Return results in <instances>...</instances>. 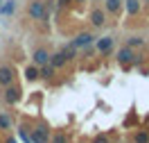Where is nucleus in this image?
<instances>
[{"mask_svg":"<svg viewBox=\"0 0 149 143\" xmlns=\"http://www.w3.org/2000/svg\"><path fill=\"white\" fill-rule=\"evenodd\" d=\"M27 18L34 23H47V11H45V0H29L27 2Z\"/></svg>","mask_w":149,"mask_h":143,"instance_id":"obj_1","label":"nucleus"},{"mask_svg":"<svg viewBox=\"0 0 149 143\" xmlns=\"http://www.w3.org/2000/svg\"><path fill=\"white\" fill-rule=\"evenodd\" d=\"M115 41H118V39L113 37V34H104V37L95 39L93 48H95V52H97L100 57H111L113 50H115Z\"/></svg>","mask_w":149,"mask_h":143,"instance_id":"obj_2","label":"nucleus"},{"mask_svg":"<svg viewBox=\"0 0 149 143\" xmlns=\"http://www.w3.org/2000/svg\"><path fill=\"white\" fill-rule=\"evenodd\" d=\"M29 132H32V143H50V139H52V132H54V130H52L47 123L38 120V123L34 125Z\"/></svg>","mask_w":149,"mask_h":143,"instance_id":"obj_3","label":"nucleus"},{"mask_svg":"<svg viewBox=\"0 0 149 143\" xmlns=\"http://www.w3.org/2000/svg\"><path fill=\"white\" fill-rule=\"evenodd\" d=\"M0 98H2V102L7 107H16L23 100V89H20L18 84H9L2 89V93H0Z\"/></svg>","mask_w":149,"mask_h":143,"instance_id":"obj_4","label":"nucleus"},{"mask_svg":"<svg viewBox=\"0 0 149 143\" xmlns=\"http://www.w3.org/2000/svg\"><path fill=\"white\" fill-rule=\"evenodd\" d=\"M95 32H91V30H86V32H77L72 37V41H70V46L79 52V50H84V48H88V46H93L95 43Z\"/></svg>","mask_w":149,"mask_h":143,"instance_id":"obj_5","label":"nucleus"},{"mask_svg":"<svg viewBox=\"0 0 149 143\" xmlns=\"http://www.w3.org/2000/svg\"><path fill=\"white\" fill-rule=\"evenodd\" d=\"M133 59H136V50L133 48H127L122 46L118 52H115V61L120 64L124 70H129V68H133Z\"/></svg>","mask_w":149,"mask_h":143,"instance_id":"obj_6","label":"nucleus"},{"mask_svg":"<svg viewBox=\"0 0 149 143\" xmlns=\"http://www.w3.org/2000/svg\"><path fill=\"white\" fill-rule=\"evenodd\" d=\"M106 11H104V7H93L91 9V14H88V23L93 25L95 30H102L104 25H106Z\"/></svg>","mask_w":149,"mask_h":143,"instance_id":"obj_7","label":"nucleus"},{"mask_svg":"<svg viewBox=\"0 0 149 143\" xmlns=\"http://www.w3.org/2000/svg\"><path fill=\"white\" fill-rule=\"evenodd\" d=\"M0 84H2V89L9 84H16V70L9 64H0Z\"/></svg>","mask_w":149,"mask_h":143,"instance_id":"obj_8","label":"nucleus"},{"mask_svg":"<svg viewBox=\"0 0 149 143\" xmlns=\"http://www.w3.org/2000/svg\"><path fill=\"white\" fill-rule=\"evenodd\" d=\"M32 64H36V66L50 64V50H47L45 46H38V48H34V52H32Z\"/></svg>","mask_w":149,"mask_h":143,"instance_id":"obj_9","label":"nucleus"},{"mask_svg":"<svg viewBox=\"0 0 149 143\" xmlns=\"http://www.w3.org/2000/svg\"><path fill=\"white\" fill-rule=\"evenodd\" d=\"M104 5V11L109 14V16H118L122 9H124V0H102Z\"/></svg>","mask_w":149,"mask_h":143,"instance_id":"obj_10","label":"nucleus"},{"mask_svg":"<svg viewBox=\"0 0 149 143\" xmlns=\"http://www.w3.org/2000/svg\"><path fill=\"white\" fill-rule=\"evenodd\" d=\"M18 9V0H2L0 2V16H5V18H11L14 14Z\"/></svg>","mask_w":149,"mask_h":143,"instance_id":"obj_11","label":"nucleus"},{"mask_svg":"<svg viewBox=\"0 0 149 143\" xmlns=\"http://www.w3.org/2000/svg\"><path fill=\"white\" fill-rule=\"evenodd\" d=\"M124 11L129 14V18H136L142 11V0H124Z\"/></svg>","mask_w":149,"mask_h":143,"instance_id":"obj_12","label":"nucleus"},{"mask_svg":"<svg viewBox=\"0 0 149 143\" xmlns=\"http://www.w3.org/2000/svg\"><path fill=\"white\" fill-rule=\"evenodd\" d=\"M56 73H59V70H56L52 64H43V66H38V75H41L43 82H52V80L56 77Z\"/></svg>","mask_w":149,"mask_h":143,"instance_id":"obj_13","label":"nucleus"},{"mask_svg":"<svg viewBox=\"0 0 149 143\" xmlns=\"http://www.w3.org/2000/svg\"><path fill=\"white\" fill-rule=\"evenodd\" d=\"M9 130H14V116H11V111H0V132H9Z\"/></svg>","mask_w":149,"mask_h":143,"instance_id":"obj_14","label":"nucleus"},{"mask_svg":"<svg viewBox=\"0 0 149 143\" xmlns=\"http://www.w3.org/2000/svg\"><path fill=\"white\" fill-rule=\"evenodd\" d=\"M145 37H140V34H129V37L124 39V46L127 48H133V50H140V48H145Z\"/></svg>","mask_w":149,"mask_h":143,"instance_id":"obj_15","label":"nucleus"},{"mask_svg":"<svg viewBox=\"0 0 149 143\" xmlns=\"http://www.w3.org/2000/svg\"><path fill=\"white\" fill-rule=\"evenodd\" d=\"M23 75H25V82H38V80H41L36 64H27V66L23 68Z\"/></svg>","mask_w":149,"mask_h":143,"instance_id":"obj_16","label":"nucleus"},{"mask_svg":"<svg viewBox=\"0 0 149 143\" xmlns=\"http://www.w3.org/2000/svg\"><path fill=\"white\" fill-rule=\"evenodd\" d=\"M29 130H32L29 125H23V123H20L18 127H16V139L23 141V143H32V132H29Z\"/></svg>","mask_w":149,"mask_h":143,"instance_id":"obj_17","label":"nucleus"},{"mask_svg":"<svg viewBox=\"0 0 149 143\" xmlns=\"http://www.w3.org/2000/svg\"><path fill=\"white\" fill-rule=\"evenodd\" d=\"M129 141L131 143H149V130H136Z\"/></svg>","mask_w":149,"mask_h":143,"instance_id":"obj_18","label":"nucleus"},{"mask_svg":"<svg viewBox=\"0 0 149 143\" xmlns=\"http://www.w3.org/2000/svg\"><path fill=\"white\" fill-rule=\"evenodd\" d=\"M50 143H70V134L65 132V130H54Z\"/></svg>","mask_w":149,"mask_h":143,"instance_id":"obj_19","label":"nucleus"},{"mask_svg":"<svg viewBox=\"0 0 149 143\" xmlns=\"http://www.w3.org/2000/svg\"><path fill=\"white\" fill-rule=\"evenodd\" d=\"M91 143H111V136H109V134H95L93 139H91Z\"/></svg>","mask_w":149,"mask_h":143,"instance_id":"obj_20","label":"nucleus"},{"mask_svg":"<svg viewBox=\"0 0 149 143\" xmlns=\"http://www.w3.org/2000/svg\"><path fill=\"white\" fill-rule=\"evenodd\" d=\"M54 2H56V9L59 11H65V9H70V7L74 5L72 0H54Z\"/></svg>","mask_w":149,"mask_h":143,"instance_id":"obj_21","label":"nucleus"},{"mask_svg":"<svg viewBox=\"0 0 149 143\" xmlns=\"http://www.w3.org/2000/svg\"><path fill=\"white\" fill-rule=\"evenodd\" d=\"M5 143H18V139H16V136H7V139H5Z\"/></svg>","mask_w":149,"mask_h":143,"instance_id":"obj_22","label":"nucleus"},{"mask_svg":"<svg viewBox=\"0 0 149 143\" xmlns=\"http://www.w3.org/2000/svg\"><path fill=\"white\" fill-rule=\"evenodd\" d=\"M72 2H77V5H86L88 0H72Z\"/></svg>","mask_w":149,"mask_h":143,"instance_id":"obj_23","label":"nucleus"},{"mask_svg":"<svg viewBox=\"0 0 149 143\" xmlns=\"http://www.w3.org/2000/svg\"><path fill=\"white\" fill-rule=\"evenodd\" d=\"M0 93H2V84H0Z\"/></svg>","mask_w":149,"mask_h":143,"instance_id":"obj_24","label":"nucleus"},{"mask_svg":"<svg viewBox=\"0 0 149 143\" xmlns=\"http://www.w3.org/2000/svg\"><path fill=\"white\" fill-rule=\"evenodd\" d=\"M93 2H102V0H93Z\"/></svg>","mask_w":149,"mask_h":143,"instance_id":"obj_25","label":"nucleus"},{"mask_svg":"<svg viewBox=\"0 0 149 143\" xmlns=\"http://www.w3.org/2000/svg\"><path fill=\"white\" fill-rule=\"evenodd\" d=\"M0 2H2V0H0Z\"/></svg>","mask_w":149,"mask_h":143,"instance_id":"obj_26","label":"nucleus"}]
</instances>
